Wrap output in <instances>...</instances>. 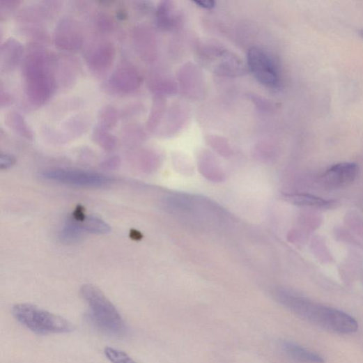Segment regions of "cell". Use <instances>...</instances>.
<instances>
[{
  "mask_svg": "<svg viewBox=\"0 0 363 363\" xmlns=\"http://www.w3.org/2000/svg\"><path fill=\"white\" fill-rule=\"evenodd\" d=\"M279 300L300 317L322 328L340 334H351L357 331L356 320L340 310L288 293H280Z\"/></svg>",
  "mask_w": 363,
  "mask_h": 363,
  "instance_id": "6da1fadb",
  "label": "cell"
},
{
  "mask_svg": "<svg viewBox=\"0 0 363 363\" xmlns=\"http://www.w3.org/2000/svg\"><path fill=\"white\" fill-rule=\"evenodd\" d=\"M50 56L36 51L24 60L22 74L26 95L36 106L45 104L56 89V79Z\"/></svg>",
  "mask_w": 363,
  "mask_h": 363,
  "instance_id": "7a4b0ae2",
  "label": "cell"
},
{
  "mask_svg": "<svg viewBox=\"0 0 363 363\" xmlns=\"http://www.w3.org/2000/svg\"><path fill=\"white\" fill-rule=\"evenodd\" d=\"M82 295L88 304L89 318L98 330L112 337H122L127 334L123 317L100 290L86 285L82 288Z\"/></svg>",
  "mask_w": 363,
  "mask_h": 363,
  "instance_id": "3957f363",
  "label": "cell"
},
{
  "mask_svg": "<svg viewBox=\"0 0 363 363\" xmlns=\"http://www.w3.org/2000/svg\"><path fill=\"white\" fill-rule=\"evenodd\" d=\"M13 314L22 326L38 335L67 334L75 330L64 318L30 304L15 305Z\"/></svg>",
  "mask_w": 363,
  "mask_h": 363,
  "instance_id": "277c9868",
  "label": "cell"
},
{
  "mask_svg": "<svg viewBox=\"0 0 363 363\" xmlns=\"http://www.w3.org/2000/svg\"><path fill=\"white\" fill-rule=\"evenodd\" d=\"M41 177L69 185L99 187L109 185L111 179L98 173L73 169H52L43 172Z\"/></svg>",
  "mask_w": 363,
  "mask_h": 363,
  "instance_id": "5b68a950",
  "label": "cell"
},
{
  "mask_svg": "<svg viewBox=\"0 0 363 363\" xmlns=\"http://www.w3.org/2000/svg\"><path fill=\"white\" fill-rule=\"evenodd\" d=\"M248 65L253 75L261 84L276 88L279 84V75L277 65L265 51L252 48L247 55Z\"/></svg>",
  "mask_w": 363,
  "mask_h": 363,
  "instance_id": "8992f818",
  "label": "cell"
},
{
  "mask_svg": "<svg viewBox=\"0 0 363 363\" xmlns=\"http://www.w3.org/2000/svg\"><path fill=\"white\" fill-rule=\"evenodd\" d=\"M56 46L63 51L73 52L82 47L84 35L79 24L69 18L61 20L54 32Z\"/></svg>",
  "mask_w": 363,
  "mask_h": 363,
  "instance_id": "52a82bcc",
  "label": "cell"
},
{
  "mask_svg": "<svg viewBox=\"0 0 363 363\" xmlns=\"http://www.w3.org/2000/svg\"><path fill=\"white\" fill-rule=\"evenodd\" d=\"M358 174L354 163H340L330 167L320 178V184L327 190H338L352 184Z\"/></svg>",
  "mask_w": 363,
  "mask_h": 363,
  "instance_id": "ba28073f",
  "label": "cell"
},
{
  "mask_svg": "<svg viewBox=\"0 0 363 363\" xmlns=\"http://www.w3.org/2000/svg\"><path fill=\"white\" fill-rule=\"evenodd\" d=\"M141 83V75L134 67L129 64L118 66L109 78L111 87L123 93H131L137 91Z\"/></svg>",
  "mask_w": 363,
  "mask_h": 363,
  "instance_id": "9c48e42d",
  "label": "cell"
},
{
  "mask_svg": "<svg viewBox=\"0 0 363 363\" xmlns=\"http://www.w3.org/2000/svg\"><path fill=\"white\" fill-rule=\"evenodd\" d=\"M115 49L109 43L98 44L89 53L87 62L89 68L95 72H106L112 65Z\"/></svg>",
  "mask_w": 363,
  "mask_h": 363,
  "instance_id": "30bf717a",
  "label": "cell"
},
{
  "mask_svg": "<svg viewBox=\"0 0 363 363\" xmlns=\"http://www.w3.org/2000/svg\"><path fill=\"white\" fill-rule=\"evenodd\" d=\"M23 53L21 44L13 38H8L2 45L0 62L3 71L9 72L19 64Z\"/></svg>",
  "mask_w": 363,
  "mask_h": 363,
  "instance_id": "8fae6325",
  "label": "cell"
},
{
  "mask_svg": "<svg viewBox=\"0 0 363 363\" xmlns=\"http://www.w3.org/2000/svg\"><path fill=\"white\" fill-rule=\"evenodd\" d=\"M284 348L293 358L306 363H324L325 360L319 355L293 342L285 341Z\"/></svg>",
  "mask_w": 363,
  "mask_h": 363,
  "instance_id": "7c38bea8",
  "label": "cell"
},
{
  "mask_svg": "<svg viewBox=\"0 0 363 363\" xmlns=\"http://www.w3.org/2000/svg\"><path fill=\"white\" fill-rule=\"evenodd\" d=\"M86 233L82 220L73 217L68 220L63 225L60 233V238L66 243H73V242L82 239Z\"/></svg>",
  "mask_w": 363,
  "mask_h": 363,
  "instance_id": "4fadbf2b",
  "label": "cell"
},
{
  "mask_svg": "<svg viewBox=\"0 0 363 363\" xmlns=\"http://www.w3.org/2000/svg\"><path fill=\"white\" fill-rule=\"evenodd\" d=\"M7 126L15 134L27 139H31L33 133L21 114L15 111L8 113L6 120Z\"/></svg>",
  "mask_w": 363,
  "mask_h": 363,
  "instance_id": "5bb4252c",
  "label": "cell"
},
{
  "mask_svg": "<svg viewBox=\"0 0 363 363\" xmlns=\"http://www.w3.org/2000/svg\"><path fill=\"white\" fill-rule=\"evenodd\" d=\"M90 126V119L84 115H77L67 119L62 128L67 135L74 137L84 134Z\"/></svg>",
  "mask_w": 363,
  "mask_h": 363,
  "instance_id": "9a60e30c",
  "label": "cell"
},
{
  "mask_svg": "<svg viewBox=\"0 0 363 363\" xmlns=\"http://www.w3.org/2000/svg\"><path fill=\"white\" fill-rule=\"evenodd\" d=\"M295 201L300 206L318 209H329L332 208L334 204L333 201L308 194L297 196Z\"/></svg>",
  "mask_w": 363,
  "mask_h": 363,
  "instance_id": "2e32d148",
  "label": "cell"
},
{
  "mask_svg": "<svg viewBox=\"0 0 363 363\" xmlns=\"http://www.w3.org/2000/svg\"><path fill=\"white\" fill-rule=\"evenodd\" d=\"M82 224L86 233L105 234L111 230L109 226L103 220L93 216L86 217L82 220Z\"/></svg>",
  "mask_w": 363,
  "mask_h": 363,
  "instance_id": "e0dca14e",
  "label": "cell"
},
{
  "mask_svg": "<svg viewBox=\"0 0 363 363\" xmlns=\"http://www.w3.org/2000/svg\"><path fill=\"white\" fill-rule=\"evenodd\" d=\"M98 118L99 125L109 130L116 125L118 120V112L114 107L107 105L100 110Z\"/></svg>",
  "mask_w": 363,
  "mask_h": 363,
  "instance_id": "ac0fdd59",
  "label": "cell"
},
{
  "mask_svg": "<svg viewBox=\"0 0 363 363\" xmlns=\"http://www.w3.org/2000/svg\"><path fill=\"white\" fill-rule=\"evenodd\" d=\"M93 140L107 149H111L116 144V139L109 132L100 125L96 127L93 132Z\"/></svg>",
  "mask_w": 363,
  "mask_h": 363,
  "instance_id": "d6986e66",
  "label": "cell"
},
{
  "mask_svg": "<svg viewBox=\"0 0 363 363\" xmlns=\"http://www.w3.org/2000/svg\"><path fill=\"white\" fill-rule=\"evenodd\" d=\"M105 354L111 363H137L128 353L111 347H106Z\"/></svg>",
  "mask_w": 363,
  "mask_h": 363,
  "instance_id": "ffe728a7",
  "label": "cell"
},
{
  "mask_svg": "<svg viewBox=\"0 0 363 363\" xmlns=\"http://www.w3.org/2000/svg\"><path fill=\"white\" fill-rule=\"evenodd\" d=\"M15 158L10 154L2 153L0 156V169L6 170L13 167L15 164Z\"/></svg>",
  "mask_w": 363,
  "mask_h": 363,
  "instance_id": "44dd1931",
  "label": "cell"
},
{
  "mask_svg": "<svg viewBox=\"0 0 363 363\" xmlns=\"http://www.w3.org/2000/svg\"><path fill=\"white\" fill-rule=\"evenodd\" d=\"M194 3L199 7L205 9H212L215 7V5L214 1H196Z\"/></svg>",
  "mask_w": 363,
  "mask_h": 363,
  "instance_id": "7402d4cb",
  "label": "cell"
},
{
  "mask_svg": "<svg viewBox=\"0 0 363 363\" xmlns=\"http://www.w3.org/2000/svg\"><path fill=\"white\" fill-rule=\"evenodd\" d=\"M359 34L363 38V30L360 31Z\"/></svg>",
  "mask_w": 363,
  "mask_h": 363,
  "instance_id": "603a6c76",
  "label": "cell"
}]
</instances>
